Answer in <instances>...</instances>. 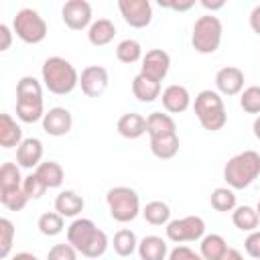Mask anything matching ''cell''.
Wrapping results in <instances>:
<instances>
[{
  "label": "cell",
  "instance_id": "cell-48",
  "mask_svg": "<svg viewBox=\"0 0 260 260\" xmlns=\"http://www.w3.org/2000/svg\"><path fill=\"white\" fill-rule=\"evenodd\" d=\"M10 260H39L35 254H30V252H16Z\"/></svg>",
  "mask_w": 260,
  "mask_h": 260
},
{
  "label": "cell",
  "instance_id": "cell-26",
  "mask_svg": "<svg viewBox=\"0 0 260 260\" xmlns=\"http://www.w3.org/2000/svg\"><path fill=\"white\" fill-rule=\"evenodd\" d=\"M35 173L39 175V179H41L49 189H57V187H61L63 181H65V171H63V167H61L57 160H45V162H41V165L35 169Z\"/></svg>",
  "mask_w": 260,
  "mask_h": 260
},
{
  "label": "cell",
  "instance_id": "cell-27",
  "mask_svg": "<svg viewBox=\"0 0 260 260\" xmlns=\"http://www.w3.org/2000/svg\"><path fill=\"white\" fill-rule=\"evenodd\" d=\"M199 242V254L203 256V260H219L228 252V244L219 234H205Z\"/></svg>",
  "mask_w": 260,
  "mask_h": 260
},
{
  "label": "cell",
  "instance_id": "cell-5",
  "mask_svg": "<svg viewBox=\"0 0 260 260\" xmlns=\"http://www.w3.org/2000/svg\"><path fill=\"white\" fill-rule=\"evenodd\" d=\"M106 203H108V211H110L112 219H116L120 223L134 221L138 217V213H142L138 193L126 185L112 187L106 193Z\"/></svg>",
  "mask_w": 260,
  "mask_h": 260
},
{
  "label": "cell",
  "instance_id": "cell-19",
  "mask_svg": "<svg viewBox=\"0 0 260 260\" xmlns=\"http://www.w3.org/2000/svg\"><path fill=\"white\" fill-rule=\"evenodd\" d=\"M24 138H22V128H20V124L10 116V114H6V112H2L0 114V146L2 148H18L20 146V142H22Z\"/></svg>",
  "mask_w": 260,
  "mask_h": 260
},
{
  "label": "cell",
  "instance_id": "cell-30",
  "mask_svg": "<svg viewBox=\"0 0 260 260\" xmlns=\"http://www.w3.org/2000/svg\"><path fill=\"white\" fill-rule=\"evenodd\" d=\"M112 246H114V252L122 258H128L132 256L136 250H138V238L132 230H118L114 234V240H112Z\"/></svg>",
  "mask_w": 260,
  "mask_h": 260
},
{
  "label": "cell",
  "instance_id": "cell-36",
  "mask_svg": "<svg viewBox=\"0 0 260 260\" xmlns=\"http://www.w3.org/2000/svg\"><path fill=\"white\" fill-rule=\"evenodd\" d=\"M0 203L8 211H20L28 203V197H26L22 187L20 189H12V191H0Z\"/></svg>",
  "mask_w": 260,
  "mask_h": 260
},
{
  "label": "cell",
  "instance_id": "cell-2",
  "mask_svg": "<svg viewBox=\"0 0 260 260\" xmlns=\"http://www.w3.org/2000/svg\"><path fill=\"white\" fill-rule=\"evenodd\" d=\"M41 79H43V85L55 95H67L79 85L77 69L73 67L71 61L59 55H53L43 61Z\"/></svg>",
  "mask_w": 260,
  "mask_h": 260
},
{
  "label": "cell",
  "instance_id": "cell-20",
  "mask_svg": "<svg viewBox=\"0 0 260 260\" xmlns=\"http://www.w3.org/2000/svg\"><path fill=\"white\" fill-rule=\"evenodd\" d=\"M85 207L83 197L73 191V189H65L55 197V211L61 213L63 217H77Z\"/></svg>",
  "mask_w": 260,
  "mask_h": 260
},
{
  "label": "cell",
  "instance_id": "cell-31",
  "mask_svg": "<svg viewBox=\"0 0 260 260\" xmlns=\"http://www.w3.org/2000/svg\"><path fill=\"white\" fill-rule=\"evenodd\" d=\"M142 45L136 41V39H124L116 45V59L120 63H126V65H132L136 61H142Z\"/></svg>",
  "mask_w": 260,
  "mask_h": 260
},
{
  "label": "cell",
  "instance_id": "cell-28",
  "mask_svg": "<svg viewBox=\"0 0 260 260\" xmlns=\"http://www.w3.org/2000/svg\"><path fill=\"white\" fill-rule=\"evenodd\" d=\"M181 148V140H179V134H173V136H165V138H152L150 140V152L160 158V160H169L173 156H177Z\"/></svg>",
  "mask_w": 260,
  "mask_h": 260
},
{
  "label": "cell",
  "instance_id": "cell-13",
  "mask_svg": "<svg viewBox=\"0 0 260 260\" xmlns=\"http://www.w3.org/2000/svg\"><path fill=\"white\" fill-rule=\"evenodd\" d=\"M41 122H43V130L49 136H55V138L69 134L71 128H73V116H71V112L67 108H61V106H55L49 112H45V116H43Z\"/></svg>",
  "mask_w": 260,
  "mask_h": 260
},
{
  "label": "cell",
  "instance_id": "cell-9",
  "mask_svg": "<svg viewBox=\"0 0 260 260\" xmlns=\"http://www.w3.org/2000/svg\"><path fill=\"white\" fill-rule=\"evenodd\" d=\"M118 10L132 28H144L152 22V4L148 0H118Z\"/></svg>",
  "mask_w": 260,
  "mask_h": 260
},
{
  "label": "cell",
  "instance_id": "cell-38",
  "mask_svg": "<svg viewBox=\"0 0 260 260\" xmlns=\"http://www.w3.org/2000/svg\"><path fill=\"white\" fill-rule=\"evenodd\" d=\"M16 230L8 217H0V258H8L14 244Z\"/></svg>",
  "mask_w": 260,
  "mask_h": 260
},
{
  "label": "cell",
  "instance_id": "cell-1",
  "mask_svg": "<svg viewBox=\"0 0 260 260\" xmlns=\"http://www.w3.org/2000/svg\"><path fill=\"white\" fill-rule=\"evenodd\" d=\"M67 242L85 258H100L110 246L106 232L87 217H75L67 225Z\"/></svg>",
  "mask_w": 260,
  "mask_h": 260
},
{
  "label": "cell",
  "instance_id": "cell-21",
  "mask_svg": "<svg viewBox=\"0 0 260 260\" xmlns=\"http://www.w3.org/2000/svg\"><path fill=\"white\" fill-rule=\"evenodd\" d=\"M160 93H162V87H160L158 81H152V79L144 77L142 73L134 75V79H132V95H134L138 102H142V104H152L154 100L160 98Z\"/></svg>",
  "mask_w": 260,
  "mask_h": 260
},
{
  "label": "cell",
  "instance_id": "cell-22",
  "mask_svg": "<svg viewBox=\"0 0 260 260\" xmlns=\"http://www.w3.org/2000/svg\"><path fill=\"white\" fill-rule=\"evenodd\" d=\"M45 106L43 98H16V118L24 124H35L43 120Z\"/></svg>",
  "mask_w": 260,
  "mask_h": 260
},
{
  "label": "cell",
  "instance_id": "cell-10",
  "mask_svg": "<svg viewBox=\"0 0 260 260\" xmlns=\"http://www.w3.org/2000/svg\"><path fill=\"white\" fill-rule=\"evenodd\" d=\"M91 4L87 0H67L61 8V18L67 28L83 30L91 26Z\"/></svg>",
  "mask_w": 260,
  "mask_h": 260
},
{
  "label": "cell",
  "instance_id": "cell-42",
  "mask_svg": "<svg viewBox=\"0 0 260 260\" xmlns=\"http://www.w3.org/2000/svg\"><path fill=\"white\" fill-rule=\"evenodd\" d=\"M244 250L250 258L260 260V230L248 234V238L244 240Z\"/></svg>",
  "mask_w": 260,
  "mask_h": 260
},
{
  "label": "cell",
  "instance_id": "cell-11",
  "mask_svg": "<svg viewBox=\"0 0 260 260\" xmlns=\"http://www.w3.org/2000/svg\"><path fill=\"white\" fill-rule=\"evenodd\" d=\"M171 69V55L162 49H150L144 53L142 57V65H140V73L152 81H162L167 77Z\"/></svg>",
  "mask_w": 260,
  "mask_h": 260
},
{
  "label": "cell",
  "instance_id": "cell-34",
  "mask_svg": "<svg viewBox=\"0 0 260 260\" xmlns=\"http://www.w3.org/2000/svg\"><path fill=\"white\" fill-rule=\"evenodd\" d=\"M37 228H39V232H41L43 236H49V238L59 236V234L65 230V217H63L61 213H57V211H45V213L39 217Z\"/></svg>",
  "mask_w": 260,
  "mask_h": 260
},
{
  "label": "cell",
  "instance_id": "cell-39",
  "mask_svg": "<svg viewBox=\"0 0 260 260\" xmlns=\"http://www.w3.org/2000/svg\"><path fill=\"white\" fill-rule=\"evenodd\" d=\"M22 189H24V193H26L28 199H41V197L47 193L49 187L39 179L37 173H30L28 177H24V181H22Z\"/></svg>",
  "mask_w": 260,
  "mask_h": 260
},
{
  "label": "cell",
  "instance_id": "cell-50",
  "mask_svg": "<svg viewBox=\"0 0 260 260\" xmlns=\"http://www.w3.org/2000/svg\"><path fill=\"white\" fill-rule=\"evenodd\" d=\"M256 211H258V215H260V201H258V205H256Z\"/></svg>",
  "mask_w": 260,
  "mask_h": 260
},
{
  "label": "cell",
  "instance_id": "cell-25",
  "mask_svg": "<svg viewBox=\"0 0 260 260\" xmlns=\"http://www.w3.org/2000/svg\"><path fill=\"white\" fill-rule=\"evenodd\" d=\"M232 223L240 230V232H256L260 225V215L256 211V207L252 205H238L232 211Z\"/></svg>",
  "mask_w": 260,
  "mask_h": 260
},
{
  "label": "cell",
  "instance_id": "cell-12",
  "mask_svg": "<svg viewBox=\"0 0 260 260\" xmlns=\"http://www.w3.org/2000/svg\"><path fill=\"white\" fill-rule=\"evenodd\" d=\"M108 69L102 65H87L81 69L79 75V87L87 98H100L108 89Z\"/></svg>",
  "mask_w": 260,
  "mask_h": 260
},
{
  "label": "cell",
  "instance_id": "cell-17",
  "mask_svg": "<svg viewBox=\"0 0 260 260\" xmlns=\"http://www.w3.org/2000/svg\"><path fill=\"white\" fill-rule=\"evenodd\" d=\"M146 134L152 138H165V136H173L177 134V124L173 120L171 114H162V112H152L146 116Z\"/></svg>",
  "mask_w": 260,
  "mask_h": 260
},
{
  "label": "cell",
  "instance_id": "cell-8",
  "mask_svg": "<svg viewBox=\"0 0 260 260\" xmlns=\"http://www.w3.org/2000/svg\"><path fill=\"white\" fill-rule=\"evenodd\" d=\"M167 240L175 244H185V242H199L205 236V221L199 215H185L179 219H171L165 228Z\"/></svg>",
  "mask_w": 260,
  "mask_h": 260
},
{
  "label": "cell",
  "instance_id": "cell-18",
  "mask_svg": "<svg viewBox=\"0 0 260 260\" xmlns=\"http://www.w3.org/2000/svg\"><path fill=\"white\" fill-rule=\"evenodd\" d=\"M118 134L128 138V140H136L140 138L142 134H146V118L138 112H128V114H122L118 118Z\"/></svg>",
  "mask_w": 260,
  "mask_h": 260
},
{
  "label": "cell",
  "instance_id": "cell-32",
  "mask_svg": "<svg viewBox=\"0 0 260 260\" xmlns=\"http://www.w3.org/2000/svg\"><path fill=\"white\" fill-rule=\"evenodd\" d=\"M209 203L215 211H221V213H228V211H234L238 205H236V193L232 187H217L211 191L209 195Z\"/></svg>",
  "mask_w": 260,
  "mask_h": 260
},
{
  "label": "cell",
  "instance_id": "cell-23",
  "mask_svg": "<svg viewBox=\"0 0 260 260\" xmlns=\"http://www.w3.org/2000/svg\"><path fill=\"white\" fill-rule=\"evenodd\" d=\"M114 37H116V24L110 18H98L87 28V41L93 47H106L114 41Z\"/></svg>",
  "mask_w": 260,
  "mask_h": 260
},
{
  "label": "cell",
  "instance_id": "cell-4",
  "mask_svg": "<svg viewBox=\"0 0 260 260\" xmlns=\"http://www.w3.org/2000/svg\"><path fill=\"white\" fill-rule=\"evenodd\" d=\"M193 110H195V116H197L199 124H201L207 132H217V130H221V128L225 126V122H228L223 98H221L215 89H201V91L195 95Z\"/></svg>",
  "mask_w": 260,
  "mask_h": 260
},
{
  "label": "cell",
  "instance_id": "cell-37",
  "mask_svg": "<svg viewBox=\"0 0 260 260\" xmlns=\"http://www.w3.org/2000/svg\"><path fill=\"white\" fill-rule=\"evenodd\" d=\"M240 108L246 114L260 116V85H250L240 93Z\"/></svg>",
  "mask_w": 260,
  "mask_h": 260
},
{
  "label": "cell",
  "instance_id": "cell-47",
  "mask_svg": "<svg viewBox=\"0 0 260 260\" xmlns=\"http://www.w3.org/2000/svg\"><path fill=\"white\" fill-rule=\"evenodd\" d=\"M201 6L213 12V10H219V8H223V6H225V2H223V0H217V2H209V0H201Z\"/></svg>",
  "mask_w": 260,
  "mask_h": 260
},
{
  "label": "cell",
  "instance_id": "cell-33",
  "mask_svg": "<svg viewBox=\"0 0 260 260\" xmlns=\"http://www.w3.org/2000/svg\"><path fill=\"white\" fill-rule=\"evenodd\" d=\"M24 177L20 175V167L16 162H2L0 167V191H12L22 187Z\"/></svg>",
  "mask_w": 260,
  "mask_h": 260
},
{
  "label": "cell",
  "instance_id": "cell-15",
  "mask_svg": "<svg viewBox=\"0 0 260 260\" xmlns=\"http://www.w3.org/2000/svg\"><path fill=\"white\" fill-rule=\"evenodd\" d=\"M160 100H162V108L167 110V114H183L191 106V93L181 83L167 85L160 93Z\"/></svg>",
  "mask_w": 260,
  "mask_h": 260
},
{
  "label": "cell",
  "instance_id": "cell-7",
  "mask_svg": "<svg viewBox=\"0 0 260 260\" xmlns=\"http://www.w3.org/2000/svg\"><path fill=\"white\" fill-rule=\"evenodd\" d=\"M12 30L22 43L39 45L45 41L49 26H47L45 18L35 8H20L12 18Z\"/></svg>",
  "mask_w": 260,
  "mask_h": 260
},
{
  "label": "cell",
  "instance_id": "cell-44",
  "mask_svg": "<svg viewBox=\"0 0 260 260\" xmlns=\"http://www.w3.org/2000/svg\"><path fill=\"white\" fill-rule=\"evenodd\" d=\"M160 6H162V8L177 10V12H185V10H189V8L195 6V0H187V2H162V0H160Z\"/></svg>",
  "mask_w": 260,
  "mask_h": 260
},
{
  "label": "cell",
  "instance_id": "cell-16",
  "mask_svg": "<svg viewBox=\"0 0 260 260\" xmlns=\"http://www.w3.org/2000/svg\"><path fill=\"white\" fill-rule=\"evenodd\" d=\"M43 142L39 138H24L16 148V165L20 169H37L43 162Z\"/></svg>",
  "mask_w": 260,
  "mask_h": 260
},
{
  "label": "cell",
  "instance_id": "cell-14",
  "mask_svg": "<svg viewBox=\"0 0 260 260\" xmlns=\"http://www.w3.org/2000/svg\"><path fill=\"white\" fill-rule=\"evenodd\" d=\"M244 71L240 67H234V65H228V67H221L217 73H215V89L219 95H238L244 91Z\"/></svg>",
  "mask_w": 260,
  "mask_h": 260
},
{
  "label": "cell",
  "instance_id": "cell-3",
  "mask_svg": "<svg viewBox=\"0 0 260 260\" xmlns=\"http://www.w3.org/2000/svg\"><path fill=\"white\" fill-rule=\"evenodd\" d=\"M260 177V152L242 150L228 158L223 167V181L232 189H246Z\"/></svg>",
  "mask_w": 260,
  "mask_h": 260
},
{
  "label": "cell",
  "instance_id": "cell-35",
  "mask_svg": "<svg viewBox=\"0 0 260 260\" xmlns=\"http://www.w3.org/2000/svg\"><path fill=\"white\" fill-rule=\"evenodd\" d=\"M16 98H43V85L32 75H22L16 83Z\"/></svg>",
  "mask_w": 260,
  "mask_h": 260
},
{
  "label": "cell",
  "instance_id": "cell-24",
  "mask_svg": "<svg viewBox=\"0 0 260 260\" xmlns=\"http://www.w3.org/2000/svg\"><path fill=\"white\" fill-rule=\"evenodd\" d=\"M140 260H165L169 256V246L160 236H144L138 242Z\"/></svg>",
  "mask_w": 260,
  "mask_h": 260
},
{
  "label": "cell",
  "instance_id": "cell-49",
  "mask_svg": "<svg viewBox=\"0 0 260 260\" xmlns=\"http://www.w3.org/2000/svg\"><path fill=\"white\" fill-rule=\"evenodd\" d=\"M252 132H254V136L260 140V116H256V120H254V124H252Z\"/></svg>",
  "mask_w": 260,
  "mask_h": 260
},
{
  "label": "cell",
  "instance_id": "cell-41",
  "mask_svg": "<svg viewBox=\"0 0 260 260\" xmlns=\"http://www.w3.org/2000/svg\"><path fill=\"white\" fill-rule=\"evenodd\" d=\"M167 260H203V256H201L199 252H195L193 248L179 244V246H175V248L169 252Z\"/></svg>",
  "mask_w": 260,
  "mask_h": 260
},
{
  "label": "cell",
  "instance_id": "cell-40",
  "mask_svg": "<svg viewBox=\"0 0 260 260\" xmlns=\"http://www.w3.org/2000/svg\"><path fill=\"white\" fill-rule=\"evenodd\" d=\"M77 250L67 242V244H55L47 252V260H77Z\"/></svg>",
  "mask_w": 260,
  "mask_h": 260
},
{
  "label": "cell",
  "instance_id": "cell-45",
  "mask_svg": "<svg viewBox=\"0 0 260 260\" xmlns=\"http://www.w3.org/2000/svg\"><path fill=\"white\" fill-rule=\"evenodd\" d=\"M248 22H250V28L260 37V4H256L248 16Z\"/></svg>",
  "mask_w": 260,
  "mask_h": 260
},
{
  "label": "cell",
  "instance_id": "cell-46",
  "mask_svg": "<svg viewBox=\"0 0 260 260\" xmlns=\"http://www.w3.org/2000/svg\"><path fill=\"white\" fill-rule=\"evenodd\" d=\"M219 260H244V256H242L240 250H236V248H228V252H225Z\"/></svg>",
  "mask_w": 260,
  "mask_h": 260
},
{
  "label": "cell",
  "instance_id": "cell-6",
  "mask_svg": "<svg viewBox=\"0 0 260 260\" xmlns=\"http://www.w3.org/2000/svg\"><path fill=\"white\" fill-rule=\"evenodd\" d=\"M223 37L221 20L215 14H203L195 20L191 32V45L201 55H211L219 49Z\"/></svg>",
  "mask_w": 260,
  "mask_h": 260
},
{
  "label": "cell",
  "instance_id": "cell-29",
  "mask_svg": "<svg viewBox=\"0 0 260 260\" xmlns=\"http://www.w3.org/2000/svg\"><path fill=\"white\" fill-rule=\"evenodd\" d=\"M142 217L150 225H167L171 221V207L165 201H158V199L148 201L142 207Z\"/></svg>",
  "mask_w": 260,
  "mask_h": 260
},
{
  "label": "cell",
  "instance_id": "cell-43",
  "mask_svg": "<svg viewBox=\"0 0 260 260\" xmlns=\"http://www.w3.org/2000/svg\"><path fill=\"white\" fill-rule=\"evenodd\" d=\"M12 35H14V30L8 26V24H0V39H2V43H0V51H8L10 49V45H12Z\"/></svg>",
  "mask_w": 260,
  "mask_h": 260
}]
</instances>
